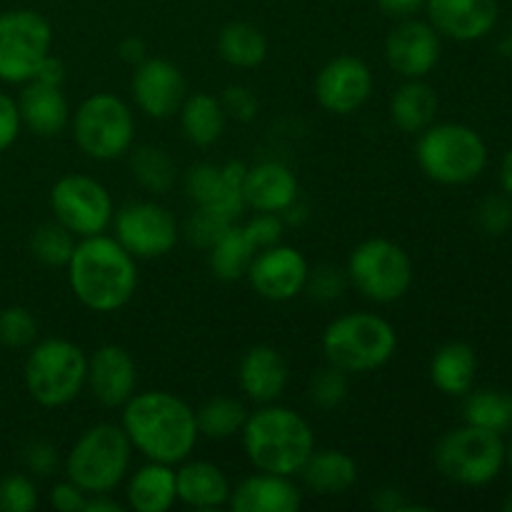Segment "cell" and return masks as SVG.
<instances>
[{"mask_svg":"<svg viewBox=\"0 0 512 512\" xmlns=\"http://www.w3.org/2000/svg\"><path fill=\"white\" fill-rule=\"evenodd\" d=\"M305 290H308L315 300H320V303H330V300L343 295L345 278L338 268H333V265H320L313 273H308Z\"/></svg>","mask_w":512,"mask_h":512,"instance_id":"cell-41","label":"cell"},{"mask_svg":"<svg viewBox=\"0 0 512 512\" xmlns=\"http://www.w3.org/2000/svg\"><path fill=\"white\" fill-rule=\"evenodd\" d=\"M345 398H348V378H345L343 370L335 368V365L320 370L313 378V383H310V400H313V405H318V408L333 410L338 408Z\"/></svg>","mask_w":512,"mask_h":512,"instance_id":"cell-37","label":"cell"},{"mask_svg":"<svg viewBox=\"0 0 512 512\" xmlns=\"http://www.w3.org/2000/svg\"><path fill=\"white\" fill-rule=\"evenodd\" d=\"M53 30L35 10L0 13V80L28 83L45 55H50Z\"/></svg>","mask_w":512,"mask_h":512,"instance_id":"cell-11","label":"cell"},{"mask_svg":"<svg viewBox=\"0 0 512 512\" xmlns=\"http://www.w3.org/2000/svg\"><path fill=\"white\" fill-rule=\"evenodd\" d=\"M65 268L75 298L95 313H115L130 303L138 288L135 258L118 240L103 233L75 243Z\"/></svg>","mask_w":512,"mask_h":512,"instance_id":"cell-2","label":"cell"},{"mask_svg":"<svg viewBox=\"0 0 512 512\" xmlns=\"http://www.w3.org/2000/svg\"><path fill=\"white\" fill-rule=\"evenodd\" d=\"M243 198L258 213H283L298 200V180L288 165L258 163L245 173Z\"/></svg>","mask_w":512,"mask_h":512,"instance_id":"cell-21","label":"cell"},{"mask_svg":"<svg viewBox=\"0 0 512 512\" xmlns=\"http://www.w3.org/2000/svg\"><path fill=\"white\" fill-rule=\"evenodd\" d=\"M373 505L378 510L383 512H405V500H403V493L395 488H385V490H378V495L373 498Z\"/></svg>","mask_w":512,"mask_h":512,"instance_id":"cell-49","label":"cell"},{"mask_svg":"<svg viewBox=\"0 0 512 512\" xmlns=\"http://www.w3.org/2000/svg\"><path fill=\"white\" fill-rule=\"evenodd\" d=\"M115 240L133 258H160L178 243V223L158 203H130L115 218Z\"/></svg>","mask_w":512,"mask_h":512,"instance_id":"cell-13","label":"cell"},{"mask_svg":"<svg viewBox=\"0 0 512 512\" xmlns=\"http://www.w3.org/2000/svg\"><path fill=\"white\" fill-rule=\"evenodd\" d=\"M440 33L428 20L405 18L385 38V60L403 78H425L438 65Z\"/></svg>","mask_w":512,"mask_h":512,"instance_id":"cell-15","label":"cell"},{"mask_svg":"<svg viewBox=\"0 0 512 512\" xmlns=\"http://www.w3.org/2000/svg\"><path fill=\"white\" fill-rule=\"evenodd\" d=\"M23 460L28 465V470L33 475H40V478H48L53 475V470L58 468V453L50 443L45 440H33L28 448L23 450Z\"/></svg>","mask_w":512,"mask_h":512,"instance_id":"cell-44","label":"cell"},{"mask_svg":"<svg viewBox=\"0 0 512 512\" xmlns=\"http://www.w3.org/2000/svg\"><path fill=\"white\" fill-rule=\"evenodd\" d=\"M118 53H120V58L125 60V63L138 65V63H143V60H145V53H148V50H145V43H143V40L135 38V35H130V38L120 40Z\"/></svg>","mask_w":512,"mask_h":512,"instance_id":"cell-50","label":"cell"},{"mask_svg":"<svg viewBox=\"0 0 512 512\" xmlns=\"http://www.w3.org/2000/svg\"><path fill=\"white\" fill-rule=\"evenodd\" d=\"M123 505L115 503L113 498H108V493H95L85 500V510L83 512H120Z\"/></svg>","mask_w":512,"mask_h":512,"instance_id":"cell-51","label":"cell"},{"mask_svg":"<svg viewBox=\"0 0 512 512\" xmlns=\"http://www.w3.org/2000/svg\"><path fill=\"white\" fill-rule=\"evenodd\" d=\"M433 458L443 478L465 488H483L503 473L505 440L493 430L465 423L438 440Z\"/></svg>","mask_w":512,"mask_h":512,"instance_id":"cell-7","label":"cell"},{"mask_svg":"<svg viewBox=\"0 0 512 512\" xmlns=\"http://www.w3.org/2000/svg\"><path fill=\"white\" fill-rule=\"evenodd\" d=\"M230 508L235 512H298L303 493L290 483L288 475L263 473L245 478L230 490Z\"/></svg>","mask_w":512,"mask_h":512,"instance_id":"cell-20","label":"cell"},{"mask_svg":"<svg viewBox=\"0 0 512 512\" xmlns=\"http://www.w3.org/2000/svg\"><path fill=\"white\" fill-rule=\"evenodd\" d=\"M243 448L258 470L293 478L313 455L315 433L303 415L268 403L248 413L243 425Z\"/></svg>","mask_w":512,"mask_h":512,"instance_id":"cell-3","label":"cell"},{"mask_svg":"<svg viewBox=\"0 0 512 512\" xmlns=\"http://www.w3.org/2000/svg\"><path fill=\"white\" fill-rule=\"evenodd\" d=\"M415 160L430 180L440 185H468L488 165L483 135L463 123H433L420 133Z\"/></svg>","mask_w":512,"mask_h":512,"instance_id":"cell-4","label":"cell"},{"mask_svg":"<svg viewBox=\"0 0 512 512\" xmlns=\"http://www.w3.org/2000/svg\"><path fill=\"white\" fill-rule=\"evenodd\" d=\"M308 273L310 268L303 253L278 243L255 253L245 278L250 280L260 298L285 303V300H293L303 293Z\"/></svg>","mask_w":512,"mask_h":512,"instance_id":"cell-14","label":"cell"},{"mask_svg":"<svg viewBox=\"0 0 512 512\" xmlns=\"http://www.w3.org/2000/svg\"><path fill=\"white\" fill-rule=\"evenodd\" d=\"M85 385L93 398L105 408H120L135 395L138 368L133 355L120 345H103L88 358Z\"/></svg>","mask_w":512,"mask_h":512,"instance_id":"cell-19","label":"cell"},{"mask_svg":"<svg viewBox=\"0 0 512 512\" xmlns=\"http://www.w3.org/2000/svg\"><path fill=\"white\" fill-rule=\"evenodd\" d=\"M180 128L188 143L198 145V148H208V145L218 143L220 135L225 130V110L220 100L213 95L195 93L183 100L180 105Z\"/></svg>","mask_w":512,"mask_h":512,"instance_id":"cell-29","label":"cell"},{"mask_svg":"<svg viewBox=\"0 0 512 512\" xmlns=\"http://www.w3.org/2000/svg\"><path fill=\"white\" fill-rule=\"evenodd\" d=\"M55 220L80 238L100 235L113 220V200L103 183L88 175H63L50 190Z\"/></svg>","mask_w":512,"mask_h":512,"instance_id":"cell-12","label":"cell"},{"mask_svg":"<svg viewBox=\"0 0 512 512\" xmlns=\"http://www.w3.org/2000/svg\"><path fill=\"white\" fill-rule=\"evenodd\" d=\"M130 168L135 180L150 193H168L175 183V163L165 150L155 145H140L130 155Z\"/></svg>","mask_w":512,"mask_h":512,"instance_id":"cell-34","label":"cell"},{"mask_svg":"<svg viewBox=\"0 0 512 512\" xmlns=\"http://www.w3.org/2000/svg\"><path fill=\"white\" fill-rule=\"evenodd\" d=\"M73 135L88 158L113 160L128 153L135 138V118L128 105L110 93H95L80 103Z\"/></svg>","mask_w":512,"mask_h":512,"instance_id":"cell-9","label":"cell"},{"mask_svg":"<svg viewBox=\"0 0 512 512\" xmlns=\"http://www.w3.org/2000/svg\"><path fill=\"white\" fill-rule=\"evenodd\" d=\"M480 230L490 238H500L512 228V200L508 195H488L475 210Z\"/></svg>","mask_w":512,"mask_h":512,"instance_id":"cell-38","label":"cell"},{"mask_svg":"<svg viewBox=\"0 0 512 512\" xmlns=\"http://www.w3.org/2000/svg\"><path fill=\"white\" fill-rule=\"evenodd\" d=\"M38 338V320L28 308H13L0 310V343L5 348H28Z\"/></svg>","mask_w":512,"mask_h":512,"instance_id":"cell-36","label":"cell"},{"mask_svg":"<svg viewBox=\"0 0 512 512\" xmlns=\"http://www.w3.org/2000/svg\"><path fill=\"white\" fill-rule=\"evenodd\" d=\"M463 420L503 435L512 430V390H470L463 395Z\"/></svg>","mask_w":512,"mask_h":512,"instance_id":"cell-32","label":"cell"},{"mask_svg":"<svg viewBox=\"0 0 512 512\" xmlns=\"http://www.w3.org/2000/svg\"><path fill=\"white\" fill-rule=\"evenodd\" d=\"M305 488L318 495H340L358 480V463L343 450H320L310 455L300 468Z\"/></svg>","mask_w":512,"mask_h":512,"instance_id":"cell-25","label":"cell"},{"mask_svg":"<svg viewBox=\"0 0 512 512\" xmlns=\"http://www.w3.org/2000/svg\"><path fill=\"white\" fill-rule=\"evenodd\" d=\"M425 13L440 38L473 43L493 33L500 5L498 0H425Z\"/></svg>","mask_w":512,"mask_h":512,"instance_id":"cell-18","label":"cell"},{"mask_svg":"<svg viewBox=\"0 0 512 512\" xmlns=\"http://www.w3.org/2000/svg\"><path fill=\"white\" fill-rule=\"evenodd\" d=\"M128 508L138 512H165L178 500L175 490V470L165 463L150 460L128 483Z\"/></svg>","mask_w":512,"mask_h":512,"instance_id":"cell-28","label":"cell"},{"mask_svg":"<svg viewBox=\"0 0 512 512\" xmlns=\"http://www.w3.org/2000/svg\"><path fill=\"white\" fill-rule=\"evenodd\" d=\"M375 3H378V8L393 20L415 18V15L425 8V0H375Z\"/></svg>","mask_w":512,"mask_h":512,"instance_id":"cell-47","label":"cell"},{"mask_svg":"<svg viewBox=\"0 0 512 512\" xmlns=\"http://www.w3.org/2000/svg\"><path fill=\"white\" fill-rule=\"evenodd\" d=\"M85 500H88V493H85V490H80L73 480L58 483L53 490H50V505L60 512L85 510Z\"/></svg>","mask_w":512,"mask_h":512,"instance_id":"cell-46","label":"cell"},{"mask_svg":"<svg viewBox=\"0 0 512 512\" xmlns=\"http://www.w3.org/2000/svg\"><path fill=\"white\" fill-rule=\"evenodd\" d=\"M135 105L155 120H165L180 110L185 100V78L178 65L163 58H145L133 73Z\"/></svg>","mask_w":512,"mask_h":512,"instance_id":"cell-17","label":"cell"},{"mask_svg":"<svg viewBox=\"0 0 512 512\" xmlns=\"http://www.w3.org/2000/svg\"><path fill=\"white\" fill-rule=\"evenodd\" d=\"M478 355L468 343H445L430 363V378L440 393L450 398H463L475 385Z\"/></svg>","mask_w":512,"mask_h":512,"instance_id":"cell-26","label":"cell"},{"mask_svg":"<svg viewBox=\"0 0 512 512\" xmlns=\"http://www.w3.org/2000/svg\"><path fill=\"white\" fill-rule=\"evenodd\" d=\"M20 125H23V120H20L18 100L0 93V153L15 143V138L20 133Z\"/></svg>","mask_w":512,"mask_h":512,"instance_id":"cell-45","label":"cell"},{"mask_svg":"<svg viewBox=\"0 0 512 512\" xmlns=\"http://www.w3.org/2000/svg\"><path fill=\"white\" fill-rule=\"evenodd\" d=\"M255 253H258V250H255V245L248 240L245 230L233 223L208 248L210 270H213V275L218 280L233 283V280H240L248 275V268L250 263H253Z\"/></svg>","mask_w":512,"mask_h":512,"instance_id":"cell-30","label":"cell"},{"mask_svg":"<svg viewBox=\"0 0 512 512\" xmlns=\"http://www.w3.org/2000/svg\"><path fill=\"white\" fill-rule=\"evenodd\" d=\"M230 220L223 218L220 213H215L213 208H195V213L190 215L188 220V228H185V233H188L190 243L200 245V248L208 250L210 245L215 243V240L220 238V235L225 233V230L230 228Z\"/></svg>","mask_w":512,"mask_h":512,"instance_id":"cell-39","label":"cell"},{"mask_svg":"<svg viewBox=\"0 0 512 512\" xmlns=\"http://www.w3.org/2000/svg\"><path fill=\"white\" fill-rule=\"evenodd\" d=\"M283 218L278 213H258L248 225H245V235H248L250 243L255 245V250L270 248V245H278L283 238Z\"/></svg>","mask_w":512,"mask_h":512,"instance_id":"cell-42","label":"cell"},{"mask_svg":"<svg viewBox=\"0 0 512 512\" xmlns=\"http://www.w3.org/2000/svg\"><path fill=\"white\" fill-rule=\"evenodd\" d=\"M355 288L375 303L400 300L413 285V260L398 243L373 238L360 243L348 260Z\"/></svg>","mask_w":512,"mask_h":512,"instance_id":"cell-10","label":"cell"},{"mask_svg":"<svg viewBox=\"0 0 512 512\" xmlns=\"http://www.w3.org/2000/svg\"><path fill=\"white\" fill-rule=\"evenodd\" d=\"M373 93V73L355 55L330 60L315 78V98L328 113L350 115Z\"/></svg>","mask_w":512,"mask_h":512,"instance_id":"cell-16","label":"cell"},{"mask_svg":"<svg viewBox=\"0 0 512 512\" xmlns=\"http://www.w3.org/2000/svg\"><path fill=\"white\" fill-rule=\"evenodd\" d=\"M503 508H505V512H512V493L508 495V498H505V503H503Z\"/></svg>","mask_w":512,"mask_h":512,"instance_id":"cell-55","label":"cell"},{"mask_svg":"<svg viewBox=\"0 0 512 512\" xmlns=\"http://www.w3.org/2000/svg\"><path fill=\"white\" fill-rule=\"evenodd\" d=\"M38 505V490L33 480L25 475H8L0 480V510L3 512H30Z\"/></svg>","mask_w":512,"mask_h":512,"instance_id":"cell-40","label":"cell"},{"mask_svg":"<svg viewBox=\"0 0 512 512\" xmlns=\"http://www.w3.org/2000/svg\"><path fill=\"white\" fill-rule=\"evenodd\" d=\"M20 120L28 130H33L40 138H55L63 133L70 120V108L65 95L55 85H43L28 80L18 98Z\"/></svg>","mask_w":512,"mask_h":512,"instance_id":"cell-23","label":"cell"},{"mask_svg":"<svg viewBox=\"0 0 512 512\" xmlns=\"http://www.w3.org/2000/svg\"><path fill=\"white\" fill-rule=\"evenodd\" d=\"M500 53L512 55V30H508V33H505V38L500 40Z\"/></svg>","mask_w":512,"mask_h":512,"instance_id":"cell-53","label":"cell"},{"mask_svg":"<svg viewBox=\"0 0 512 512\" xmlns=\"http://www.w3.org/2000/svg\"><path fill=\"white\" fill-rule=\"evenodd\" d=\"M75 250V235L65 225L43 223L30 238V253L50 268H65Z\"/></svg>","mask_w":512,"mask_h":512,"instance_id":"cell-35","label":"cell"},{"mask_svg":"<svg viewBox=\"0 0 512 512\" xmlns=\"http://www.w3.org/2000/svg\"><path fill=\"white\" fill-rule=\"evenodd\" d=\"M130 445L123 425L100 423L85 430L70 448L65 475L88 495L110 493L125 478L130 465Z\"/></svg>","mask_w":512,"mask_h":512,"instance_id":"cell-6","label":"cell"},{"mask_svg":"<svg viewBox=\"0 0 512 512\" xmlns=\"http://www.w3.org/2000/svg\"><path fill=\"white\" fill-rule=\"evenodd\" d=\"M123 430L135 450L165 465L183 463L200 435L195 410L165 390L133 395L125 403Z\"/></svg>","mask_w":512,"mask_h":512,"instance_id":"cell-1","label":"cell"},{"mask_svg":"<svg viewBox=\"0 0 512 512\" xmlns=\"http://www.w3.org/2000/svg\"><path fill=\"white\" fill-rule=\"evenodd\" d=\"M248 420V410L235 398H213L195 413L200 435L213 440H228L233 435L243 433V425Z\"/></svg>","mask_w":512,"mask_h":512,"instance_id":"cell-33","label":"cell"},{"mask_svg":"<svg viewBox=\"0 0 512 512\" xmlns=\"http://www.w3.org/2000/svg\"><path fill=\"white\" fill-rule=\"evenodd\" d=\"M505 463H508L510 470H512V440L508 445H505Z\"/></svg>","mask_w":512,"mask_h":512,"instance_id":"cell-54","label":"cell"},{"mask_svg":"<svg viewBox=\"0 0 512 512\" xmlns=\"http://www.w3.org/2000/svg\"><path fill=\"white\" fill-rule=\"evenodd\" d=\"M35 83H43V85H55V88H60L65 80V65L60 63L58 58H53V55H45L43 63L38 65V70L33 73Z\"/></svg>","mask_w":512,"mask_h":512,"instance_id":"cell-48","label":"cell"},{"mask_svg":"<svg viewBox=\"0 0 512 512\" xmlns=\"http://www.w3.org/2000/svg\"><path fill=\"white\" fill-rule=\"evenodd\" d=\"M398 348L395 328L373 313H348L325 328L323 350L343 373H370L388 363Z\"/></svg>","mask_w":512,"mask_h":512,"instance_id":"cell-5","label":"cell"},{"mask_svg":"<svg viewBox=\"0 0 512 512\" xmlns=\"http://www.w3.org/2000/svg\"><path fill=\"white\" fill-rule=\"evenodd\" d=\"M220 105H223L225 115L240 120V123H250L258 115V98L245 85H230V88H225Z\"/></svg>","mask_w":512,"mask_h":512,"instance_id":"cell-43","label":"cell"},{"mask_svg":"<svg viewBox=\"0 0 512 512\" xmlns=\"http://www.w3.org/2000/svg\"><path fill=\"white\" fill-rule=\"evenodd\" d=\"M435 115H438V95L420 78H410L390 98V120L403 133L420 135L435 123Z\"/></svg>","mask_w":512,"mask_h":512,"instance_id":"cell-27","label":"cell"},{"mask_svg":"<svg viewBox=\"0 0 512 512\" xmlns=\"http://www.w3.org/2000/svg\"><path fill=\"white\" fill-rule=\"evenodd\" d=\"M178 500L195 510H215L230 500V483L223 470L205 460L183 465L175 473Z\"/></svg>","mask_w":512,"mask_h":512,"instance_id":"cell-24","label":"cell"},{"mask_svg":"<svg viewBox=\"0 0 512 512\" xmlns=\"http://www.w3.org/2000/svg\"><path fill=\"white\" fill-rule=\"evenodd\" d=\"M85 375L88 358L70 340H43L25 360V385L43 408H60L78 398L85 388Z\"/></svg>","mask_w":512,"mask_h":512,"instance_id":"cell-8","label":"cell"},{"mask_svg":"<svg viewBox=\"0 0 512 512\" xmlns=\"http://www.w3.org/2000/svg\"><path fill=\"white\" fill-rule=\"evenodd\" d=\"M240 390L260 405L275 403L288 385V363L270 345H255L240 360Z\"/></svg>","mask_w":512,"mask_h":512,"instance_id":"cell-22","label":"cell"},{"mask_svg":"<svg viewBox=\"0 0 512 512\" xmlns=\"http://www.w3.org/2000/svg\"><path fill=\"white\" fill-rule=\"evenodd\" d=\"M500 185H503V193L512 200V148L505 153L503 163H500Z\"/></svg>","mask_w":512,"mask_h":512,"instance_id":"cell-52","label":"cell"},{"mask_svg":"<svg viewBox=\"0 0 512 512\" xmlns=\"http://www.w3.org/2000/svg\"><path fill=\"white\" fill-rule=\"evenodd\" d=\"M218 53L233 68H258L268 55V40L255 25L238 20L220 30Z\"/></svg>","mask_w":512,"mask_h":512,"instance_id":"cell-31","label":"cell"}]
</instances>
